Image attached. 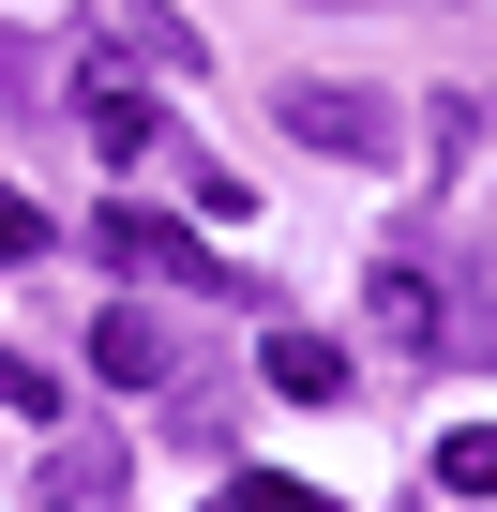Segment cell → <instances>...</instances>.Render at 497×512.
I'll return each mask as SVG.
<instances>
[{"instance_id":"cell-1","label":"cell","mask_w":497,"mask_h":512,"mask_svg":"<svg viewBox=\"0 0 497 512\" xmlns=\"http://www.w3.org/2000/svg\"><path fill=\"white\" fill-rule=\"evenodd\" d=\"M287 136L332 151V166H392V151H407V121H392L377 91H347V76H302V91H287Z\"/></svg>"},{"instance_id":"cell-2","label":"cell","mask_w":497,"mask_h":512,"mask_svg":"<svg viewBox=\"0 0 497 512\" xmlns=\"http://www.w3.org/2000/svg\"><path fill=\"white\" fill-rule=\"evenodd\" d=\"M91 241L121 256V272H166V287H226V272H211V241H181V226H166V211H136V196H121Z\"/></svg>"},{"instance_id":"cell-3","label":"cell","mask_w":497,"mask_h":512,"mask_svg":"<svg viewBox=\"0 0 497 512\" xmlns=\"http://www.w3.org/2000/svg\"><path fill=\"white\" fill-rule=\"evenodd\" d=\"M76 121H91V151H106V166H136V151L166 136V106H151L136 76H76Z\"/></svg>"},{"instance_id":"cell-4","label":"cell","mask_w":497,"mask_h":512,"mask_svg":"<svg viewBox=\"0 0 497 512\" xmlns=\"http://www.w3.org/2000/svg\"><path fill=\"white\" fill-rule=\"evenodd\" d=\"M91 377H106V392H166V332H151L136 302H106V317H91Z\"/></svg>"},{"instance_id":"cell-5","label":"cell","mask_w":497,"mask_h":512,"mask_svg":"<svg viewBox=\"0 0 497 512\" xmlns=\"http://www.w3.org/2000/svg\"><path fill=\"white\" fill-rule=\"evenodd\" d=\"M121 482H136L121 437H61V452H46V512H121Z\"/></svg>"},{"instance_id":"cell-6","label":"cell","mask_w":497,"mask_h":512,"mask_svg":"<svg viewBox=\"0 0 497 512\" xmlns=\"http://www.w3.org/2000/svg\"><path fill=\"white\" fill-rule=\"evenodd\" d=\"M257 377H272L287 407H332V392H347V347H332V332H272V347H257Z\"/></svg>"},{"instance_id":"cell-7","label":"cell","mask_w":497,"mask_h":512,"mask_svg":"<svg viewBox=\"0 0 497 512\" xmlns=\"http://www.w3.org/2000/svg\"><path fill=\"white\" fill-rule=\"evenodd\" d=\"M437 332H452V317H437V287H422L407 256H392V272H377V347H407V362H422Z\"/></svg>"},{"instance_id":"cell-8","label":"cell","mask_w":497,"mask_h":512,"mask_svg":"<svg viewBox=\"0 0 497 512\" xmlns=\"http://www.w3.org/2000/svg\"><path fill=\"white\" fill-rule=\"evenodd\" d=\"M437 497H497V422H452L437 437Z\"/></svg>"},{"instance_id":"cell-9","label":"cell","mask_w":497,"mask_h":512,"mask_svg":"<svg viewBox=\"0 0 497 512\" xmlns=\"http://www.w3.org/2000/svg\"><path fill=\"white\" fill-rule=\"evenodd\" d=\"M121 46H136L151 76H196V31H181V16H151V0H136V16H121Z\"/></svg>"},{"instance_id":"cell-10","label":"cell","mask_w":497,"mask_h":512,"mask_svg":"<svg viewBox=\"0 0 497 512\" xmlns=\"http://www.w3.org/2000/svg\"><path fill=\"white\" fill-rule=\"evenodd\" d=\"M226 512H332V497H317V482H287V467H241V482H226Z\"/></svg>"},{"instance_id":"cell-11","label":"cell","mask_w":497,"mask_h":512,"mask_svg":"<svg viewBox=\"0 0 497 512\" xmlns=\"http://www.w3.org/2000/svg\"><path fill=\"white\" fill-rule=\"evenodd\" d=\"M0 407H31V422H61V377H46V362H16V347H0Z\"/></svg>"},{"instance_id":"cell-12","label":"cell","mask_w":497,"mask_h":512,"mask_svg":"<svg viewBox=\"0 0 497 512\" xmlns=\"http://www.w3.org/2000/svg\"><path fill=\"white\" fill-rule=\"evenodd\" d=\"M16 256H46V211H31L16 181H0V272H16Z\"/></svg>"}]
</instances>
